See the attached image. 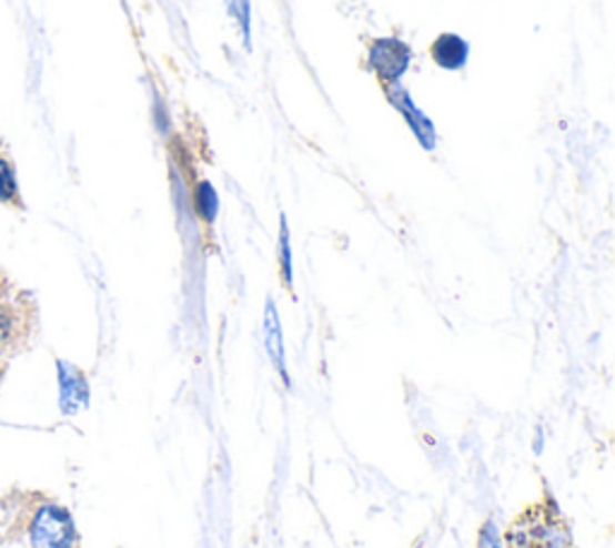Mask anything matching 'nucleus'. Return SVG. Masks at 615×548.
<instances>
[{
  "label": "nucleus",
  "instance_id": "9b49d317",
  "mask_svg": "<svg viewBox=\"0 0 615 548\" xmlns=\"http://www.w3.org/2000/svg\"><path fill=\"white\" fill-rule=\"evenodd\" d=\"M233 22L239 27L245 51H253V27H251V0H226Z\"/></svg>",
  "mask_w": 615,
  "mask_h": 548
},
{
  "label": "nucleus",
  "instance_id": "9d476101",
  "mask_svg": "<svg viewBox=\"0 0 615 548\" xmlns=\"http://www.w3.org/2000/svg\"><path fill=\"white\" fill-rule=\"evenodd\" d=\"M0 205L20 207V183L12 159L0 152Z\"/></svg>",
  "mask_w": 615,
  "mask_h": 548
},
{
  "label": "nucleus",
  "instance_id": "423d86ee",
  "mask_svg": "<svg viewBox=\"0 0 615 548\" xmlns=\"http://www.w3.org/2000/svg\"><path fill=\"white\" fill-rule=\"evenodd\" d=\"M29 327V313L20 298H14L10 286H0V352L12 349L24 339Z\"/></svg>",
  "mask_w": 615,
  "mask_h": 548
},
{
  "label": "nucleus",
  "instance_id": "f257e3e1",
  "mask_svg": "<svg viewBox=\"0 0 615 548\" xmlns=\"http://www.w3.org/2000/svg\"><path fill=\"white\" fill-rule=\"evenodd\" d=\"M27 537L32 548H78L80 541L75 517L56 500H41L32 510Z\"/></svg>",
  "mask_w": 615,
  "mask_h": 548
},
{
  "label": "nucleus",
  "instance_id": "20e7f679",
  "mask_svg": "<svg viewBox=\"0 0 615 548\" xmlns=\"http://www.w3.org/2000/svg\"><path fill=\"white\" fill-rule=\"evenodd\" d=\"M383 92H385V99L390 101V106L402 115V121L406 123V128L412 130V135L421 144V148L426 152H435L437 142H441V138H437L435 123L429 119L426 111L416 106V101H414L412 94H409L406 87L402 82L387 84V87H383Z\"/></svg>",
  "mask_w": 615,
  "mask_h": 548
},
{
  "label": "nucleus",
  "instance_id": "1a4fd4ad",
  "mask_svg": "<svg viewBox=\"0 0 615 548\" xmlns=\"http://www.w3.org/2000/svg\"><path fill=\"white\" fill-rule=\"evenodd\" d=\"M276 265H280L282 286L296 298L294 294V248H291V229L286 222V214H280V239H276Z\"/></svg>",
  "mask_w": 615,
  "mask_h": 548
},
{
  "label": "nucleus",
  "instance_id": "39448f33",
  "mask_svg": "<svg viewBox=\"0 0 615 548\" xmlns=\"http://www.w3.org/2000/svg\"><path fill=\"white\" fill-rule=\"evenodd\" d=\"M262 342H265V352L272 368L280 375V380L286 389H291V375L286 366V346H284V329L282 317L276 311V303L272 296L265 301V313H262Z\"/></svg>",
  "mask_w": 615,
  "mask_h": 548
},
{
  "label": "nucleus",
  "instance_id": "f03ea898",
  "mask_svg": "<svg viewBox=\"0 0 615 548\" xmlns=\"http://www.w3.org/2000/svg\"><path fill=\"white\" fill-rule=\"evenodd\" d=\"M414 51L397 37H375L365 49V68L380 80V84H397L412 68Z\"/></svg>",
  "mask_w": 615,
  "mask_h": 548
},
{
  "label": "nucleus",
  "instance_id": "0eeeda50",
  "mask_svg": "<svg viewBox=\"0 0 615 548\" xmlns=\"http://www.w3.org/2000/svg\"><path fill=\"white\" fill-rule=\"evenodd\" d=\"M433 63L447 72H462L468 63V53H472V43L455 32L437 34L429 49Z\"/></svg>",
  "mask_w": 615,
  "mask_h": 548
},
{
  "label": "nucleus",
  "instance_id": "6e6552de",
  "mask_svg": "<svg viewBox=\"0 0 615 548\" xmlns=\"http://www.w3.org/2000/svg\"><path fill=\"white\" fill-rule=\"evenodd\" d=\"M190 210L195 212L198 220L208 229L216 224L219 210H222V200H219L216 187L210 181L202 179L190 187Z\"/></svg>",
  "mask_w": 615,
  "mask_h": 548
},
{
  "label": "nucleus",
  "instance_id": "f8f14e48",
  "mask_svg": "<svg viewBox=\"0 0 615 548\" xmlns=\"http://www.w3.org/2000/svg\"><path fill=\"white\" fill-rule=\"evenodd\" d=\"M476 548H503V534L493 517H486L478 527Z\"/></svg>",
  "mask_w": 615,
  "mask_h": 548
},
{
  "label": "nucleus",
  "instance_id": "7ed1b4c3",
  "mask_svg": "<svg viewBox=\"0 0 615 548\" xmlns=\"http://www.w3.org/2000/svg\"><path fill=\"white\" fill-rule=\"evenodd\" d=\"M56 380H58V409L65 418H75L90 409L92 387L87 373L65 358H56Z\"/></svg>",
  "mask_w": 615,
  "mask_h": 548
}]
</instances>
